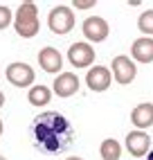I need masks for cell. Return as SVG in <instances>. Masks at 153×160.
Segmentation results:
<instances>
[{"mask_svg": "<svg viewBox=\"0 0 153 160\" xmlns=\"http://www.w3.org/2000/svg\"><path fill=\"white\" fill-rule=\"evenodd\" d=\"M29 138L36 151L45 156H59L68 151L74 142V126L59 111L38 113L29 126Z\"/></svg>", "mask_w": 153, "mask_h": 160, "instance_id": "cell-1", "label": "cell"}, {"mask_svg": "<svg viewBox=\"0 0 153 160\" xmlns=\"http://www.w3.org/2000/svg\"><path fill=\"white\" fill-rule=\"evenodd\" d=\"M38 5L32 2V0H27V2L18 5L16 14H14V29L18 36L23 38H34L38 34Z\"/></svg>", "mask_w": 153, "mask_h": 160, "instance_id": "cell-2", "label": "cell"}, {"mask_svg": "<svg viewBox=\"0 0 153 160\" xmlns=\"http://www.w3.org/2000/svg\"><path fill=\"white\" fill-rule=\"evenodd\" d=\"M47 25H50V29L54 34H59V36L68 34V32L74 29V12L70 7H65V5L54 7L47 14Z\"/></svg>", "mask_w": 153, "mask_h": 160, "instance_id": "cell-3", "label": "cell"}, {"mask_svg": "<svg viewBox=\"0 0 153 160\" xmlns=\"http://www.w3.org/2000/svg\"><path fill=\"white\" fill-rule=\"evenodd\" d=\"M5 77L7 81L16 88H29L34 83V68L29 63H23V61H16V63H9L7 70H5Z\"/></svg>", "mask_w": 153, "mask_h": 160, "instance_id": "cell-4", "label": "cell"}, {"mask_svg": "<svg viewBox=\"0 0 153 160\" xmlns=\"http://www.w3.org/2000/svg\"><path fill=\"white\" fill-rule=\"evenodd\" d=\"M137 77V68L131 57L126 54H119L113 59V79L119 83V86H128L133 83V79Z\"/></svg>", "mask_w": 153, "mask_h": 160, "instance_id": "cell-5", "label": "cell"}, {"mask_svg": "<svg viewBox=\"0 0 153 160\" xmlns=\"http://www.w3.org/2000/svg\"><path fill=\"white\" fill-rule=\"evenodd\" d=\"M68 59L74 68H92L95 63V48L86 41H79V43H72L68 50Z\"/></svg>", "mask_w": 153, "mask_h": 160, "instance_id": "cell-6", "label": "cell"}, {"mask_svg": "<svg viewBox=\"0 0 153 160\" xmlns=\"http://www.w3.org/2000/svg\"><path fill=\"white\" fill-rule=\"evenodd\" d=\"M81 32H83V36L88 41H92V43H101V41H106L108 34H111V27H108V23L101 16H88L83 20V25H81Z\"/></svg>", "mask_w": 153, "mask_h": 160, "instance_id": "cell-7", "label": "cell"}, {"mask_svg": "<svg viewBox=\"0 0 153 160\" xmlns=\"http://www.w3.org/2000/svg\"><path fill=\"white\" fill-rule=\"evenodd\" d=\"M113 81V72L106 66H92L88 68V74H86V86H88L92 92H104L108 90Z\"/></svg>", "mask_w": 153, "mask_h": 160, "instance_id": "cell-8", "label": "cell"}, {"mask_svg": "<svg viewBox=\"0 0 153 160\" xmlns=\"http://www.w3.org/2000/svg\"><path fill=\"white\" fill-rule=\"evenodd\" d=\"M52 90L59 97H72V95L79 92V77L74 72H61L59 77H54Z\"/></svg>", "mask_w": 153, "mask_h": 160, "instance_id": "cell-9", "label": "cell"}, {"mask_svg": "<svg viewBox=\"0 0 153 160\" xmlns=\"http://www.w3.org/2000/svg\"><path fill=\"white\" fill-rule=\"evenodd\" d=\"M126 151L135 158H142L151 151V138L144 131H131L126 135Z\"/></svg>", "mask_w": 153, "mask_h": 160, "instance_id": "cell-10", "label": "cell"}, {"mask_svg": "<svg viewBox=\"0 0 153 160\" xmlns=\"http://www.w3.org/2000/svg\"><path fill=\"white\" fill-rule=\"evenodd\" d=\"M38 66L45 70V72H50V74L61 72V68H63V57H61V52H59L57 48H52V45L41 48V52H38Z\"/></svg>", "mask_w": 153, "mask_h": 160, "instance_id": "cell-11", "label": "cell"}, {"mask_svg": "<svg viewBox=\"0 0 153 160\" xmlns=\"http://www.w3.org/2000/svg\"><path fill=\"white\" fill-rule=\"evenodd\" d=\"M131 122H133V126H135L137 131L149 129V126L153 124V104H151V102L137 104L135 108L131 111Z\"/></svg>", "mask_w": 153, "mask_h": 160, "instance_id": "cell-12", "label": "cell"}, {"mask_svg": "<svg viewBox=\"0 0 153 160\" xmlns=\"http://www.w3.org/2000/svg\"><path fill=\"white\" fill-rule=\"evenodd\" d=\"M131 57L140 63H151L153 61V38H149V36L135 38L133 45H131Z\"/></svg>", "mask_w": 153, "mask_h": 160, "instance_id": "cell-13", "label": "cell"}, {"mask_svg": "<svg viewBox=\"0 0 153 160\" xmlns=\"http://www.w3.org/2000/svg\"><path fill=\"white\" fill-rule=\"evenodd\" d=\"M27 99H29L32 106H36V108H41V106H47V104L52 102V90H50L47 86H32Z\"/></svg>", "mask_w": 153, "mask_h": 160, "instance_id": "cell-14", "label": "cell"}, {"mask_svg": "<svg viewBox=\"0 0 153 160\" xmlns=\"http://www.w3.org/2000/svg\"><path fill=\"white\" fill-rule=\"evenodd\" d=\"M99 153H101V160H119L122 158V144L115 138H106L99 144Z\"/></svg>", "mask_w": 153, "mask_h": 160, "instance_id": "cell-15", "label": "cell"}, {"mask_svg": "<svg viewBox=\"0 0 153 160\" xmlns=\"http://www.w3.org/2000/svg\"><path fill=\"white\" fill-rule=\"evenodd\" d=\"M137 27H140V32H142L144 36L153 38V9H149V12H144V14H140Z\"/></svg>", "mask_w": 153, "mask_h": 160, "instance_id": "cell-16", "label": "cell"}, {"mask_svg": "<svg viewBox=\"0 0 153 160\" xmlns=\"http://www.w3.org/2000/svg\"><path fill=\"white\" fill-rule=\"evenodd\" d=\"M12 23H14V14H12V9H9L7 5H0V29H7Z\"/></svg>", "mask_w": 153, "mask_h": 160, "instance_id": "cell-17", "label": "cell"}, {"mask_svg": "<svg viewBox=\"0 0 153 160\" xmlns=\"http://www.w3.org/2000/svg\"><path fill=\"white\" fill-rule=\"evenodd\" d=\"M72 5H74L76 9H90V7L97 5V0H74Z\"/></svg>", "mask_w": 153, "mask_h": 160, "instance_id": "cell-18", "label": "cell"}, {"mask_svg": "<svg viewBox=\"0 0 153 160\" xmlns=\"http://www.w3.org/2000/svg\"><path fill=\"white\" fill-rule=\"evenodd\" d=\"M2 106H5V92L0 90V108H2Z\"/></svg>", "mask_w": 153, "mask_h": 160, "instance_id": "cell-19", "label": "cell"}, {"mask_svg": "<svg viewBox=\"0 0 153 160\" xmlns=\"http://www.w3.org/2000/svg\"><path fill=\"white\" fill-rule=\"evenodd\" d=\"M65 160H83V158H79V156H70V158H65Z\"/></svg>", "mask_w": 153, "mask_h": 160, "instance_id": "cell-20", "label": "cell"}, {"mask_svg": "<svg viewBox=\"0 0 153 160\" xmlns=\"http://www.w3.org/2000/svg\"><path fill=\"white\" fill-rule=\"evenodd\" d=\"M146 160H153V149H151V151L146 153Z\"/></svg>", "mask_w": 153, "mask_h": 160, "instance_id": "cell-21", "label": "cell"}, {"mask_svg": "<svg viewBox=\"0 0 153 160\" xmlns=\"http://www.w3.org/2000/svg\"><path fill=\"white\" fill-rule=\"evenodd\" d=\"M2 131H5V126H2V120H0V135H2Z\"/></svg>", "mask_w": 153, "mask_h": 160, "instance_id": "cell-22", "label": "cell"}, {"mask_svg": "<svg viewBox=\"0 0 153 160\" xmlns=\"http://www.w3.org/2000/svg\"><path fill=\"white\" fill-rule=\"evenodd\" d=\"M0 160H7V158H5V156H0Z\"/></svg>", "mask_w": 153, "mask_h": 160, "instance_id": "cell-23", "label": "cell"}]
</instances>
